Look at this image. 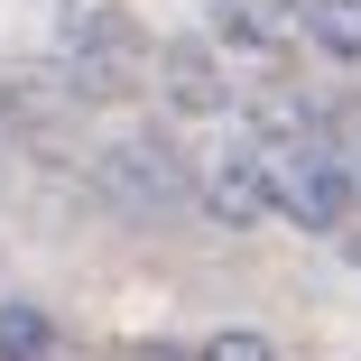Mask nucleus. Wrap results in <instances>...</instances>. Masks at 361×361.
<instances>
[{
    "mask_svg": "<svg viewBox=\"0 0 361 361\" xmlns=\"http://www.w3.org/2000/svg\"><path fill=\"white\" fill-rule=\"evenodd\" d=\"M0 167H10V158H0Z\"/></svg>",
    "mask_w": 361,
    "mask_h": 361,
    "instance_id": "ddd939ff",
    "label": "nucleus"
},
{
    "mask_svg": "<svg viewBox=\"0 0 361 361\" xmlns=\"http://www.w3.org/2000/svg\"><path fill=\"white\" fill-rule=\"evenodd\" d=\"M130 361H185V352H176V343H139Z\"/></svg>",
    "mask_w": 361,
    "mask_h": 361,
    "instance_id": "9b49d317",
    "label": "nucleus"
},
{
    "mask_svg": "<svg viewBox=\"0 0 361 361\" xmlns=\"http://www.w3.org/2000/svg\"><path fill=\"white\" fill-rule=\"evenodd\" d=\"M352 204H361V176L343 167L334 139H306V149L278 158V213H287L297 232H334V241H343Z\"/></svg>",
    "mask_w": 361,
    "mask_h": 361,
    "instance_id": "7ed1b4c3",
    "label": "nucleus"
},
{
    "mask_svg": "<svg viewBox=\"0 0 361 361\" xmlns=\"http://www.w3.org/2000/svg\"><path fill=\"white\" fill-rule=\"evenodd\" d=\"M324 139H334V149H343V167L361 176V102H352V111H334V130H324Z\"/></svg>",
    "mask_w": 361,
    "mask_h": 361,
    "instance_id": "9d476101",
    "label": "nucleus"
},
{
    "mask_svg": "<svg viewBox=\"0 0 361 361\" xmlns=\"http://www.w3.org/2000/svg\"><path fill=\"white\" fill-rule=\"evenodd\" d=\"M343 259H352V269H361V232H343Z\"/></svg>",
    "mask_w": 361,
    "mask_h": 361,
    "instance_id": "f8f14e48",
    "label": "nucleus"
},
{
    "mask_svg": "<svg viewBox=\"0 0 361 361\" xmlns=\"http://www.w3.org/2000/svg\"><path fill=\"white\" fill-rule=\"evenodd\" d=\"M195 204L213 213V223H232V232H250V223H269L278 213V158L259 149V139H232L223 158L204 167V185H195Z\"/></svg>",
    "mask_w": 361,
    "mask_h": 361,
    "instance_id": "20e7f679",
    "label": "nucleus"
},
{
    "mask_svg": "<svg viewBox=\"0 0 361 361\" xmlns=\"http://www.w3.org/2000/svg\"><path fill=\"white\" fill-rule=\"evenodd\" d=\"M149 75L158 65H149V37H139L130 10H84L75 28H65V93L75 102H121Z\"/></svg>",
    "mask_w": 361,
    "mask_h": 361,
    "instance_id": "f257e3e1",
    "label": "nucleus"
},
{
    "mask_svg": "<svg viewBox=\"0 0 361 361\" xmlns=\"http://www.w3.org/2000/svg\"><path fill=\"white\" fill-rule=\"evenodd\" d=\"M56 352V324L37 306H0V361H47Z\"/></svg>",
    "mask_w": 361,
    "mask_h": 361,
    "instance_id": "6e6552de",
    "label": "nucleus"
},
{
    "mask_svg": "<svg viewBox=\"0 0 361 361\" xmlns=\"http://www.w3.org/2000/svg\"><path fill=\"white\" fill-rule=\"evenodd\" d=\"M158 93L185 121H223L232 111V56H213V47H158Z\"/></svg>",
    "mask_w": 361,
    "mask_h": 361,
    "instance_id": "423d86ee",
    "label": "nucleus"
},
{
    "mask_svg": "<svg viewBox=\"0 0 361 361\" xmlns=\"http://www.w3.org/2000/svg\"><path fill=\"white\" fill-rule=\"evenodd\" d=\"M93 195L149 223V213H176V204L195 195V176H185V158H176V139L130 130V139H102V149H93Z\"/></svg>",
    "mask_w": 361,
    "mask_h": 361,
    "instance_id": "f03ea898",
    "label": "nucleus"
},
{
    "mask_svg": "<svg viewBox=\"0 0 361 361\" xmlns=\"http://www.w3.org/2000/svg\"><path fill=\"white\" fill-rule=\"evenodd\" d=\"M306 37V0H213V47H232L241 65H278Z\"/></svg>",
    "mask_w": 361,
    "mask_h": 361,
    "instance_id": "39448f33",
    "label": "nucleus"
},
{
    "mask_svg": "<svg viewBox=\"0 0 361 361\" xmlns=\"http://www.w3.org/2000/svg\"><path fill=\"white\" fill-rule=\"evenodd\" d=\"M204 361H278V352H269V334H213Z\"/></svg>",
    "mask_w": 361,
    "mask_h": 361,
    "instance_id": "1a4fd4ad",
    "label": "nucleus"
},
{
    "mask_svg": "<svg viewBox=\"0 0 361 361\" xmlns=\"http://www.w3.org/2000/svg\"><path fill=\"white\" fill-rule=\"evenodd\" d=\"M306 37L343 65H361V0H306Z\"/></svg>",
    "mask_w": 361,
    "mask_h": 361,
    "instance_id": "0eeeda50",
    "label": "nucleus"
}]
</instances>
